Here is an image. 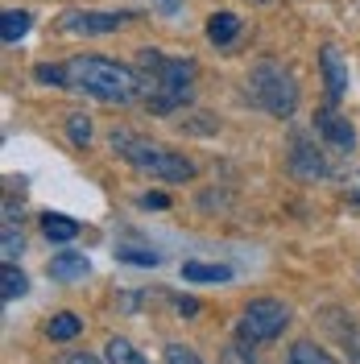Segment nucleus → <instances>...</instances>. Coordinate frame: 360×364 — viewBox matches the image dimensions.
Wrapping results in <instances>:
<instances>
[{"mask_svg": "<svg viewBox=\"0 0 360 364\" xmlns=\"http://www.w3.org/2000/svg\"><path fill=\"white\" fill-rule=\"evenodd\" d=\"M141 91H145L149 112H179L195 95V63L166 58L158 50H141Z\"/></svg>", "mask_w": 360, "mask_h": 364, "instance_id": "1", "label": "nucleus"}, {"mask_svg": "<svg viewBox=\"0 0 360 364\" xmlns=\"http://www.w3.org/2000/svg\"><path fill=\"white\" fill-rule=\"evenodd\" d=\"M63 79L67 87L88 91L91 100H104V104H129L141 95V75L129 70L125 63H112V58H70L63 67Z\"/></svg>", "mask_w": 360, "mask_h": 364, "instance_id": "2", "label": "nucleus"}, {"mask_svg": "<svg viewBox=\"0 0 360 364\" xmlns=\"http://www.w3.org/2000/svg\"><path fill=\"white\" fill-rule=\"evenodd\" d=\"M112 149L129 166H137L141 174H149V178H158V182L195 178V161L191 158H182V154L166 149L158 141H145V136H137V133H112Z\"/></svg>", "mask_w": 360, "mask_h": 364, "instance_id": "3", "label": "nucleus"}, {"mask_svg": "<svg viewBox=\"0 0 360 364\" xmlns=\"http://www.w3.org/2000/svg\"><path fill=\"white\" fill-rule=\"evenodd\" d=\"M248 95L257 108H265L277 120L294 116V108H298V83L282 63H257L248 75Z\"/></svg>", "mask_w": 360, "mask_h": 364, "instance_id": "4", "label": "nucleus"}, {"mask_svg": "<svg viewBox=\"0 0 360 364\" xmlns=\"http://www.w3.org/2000/svg\"><path fill=\"white\" fill-rule=\"evenodd\" d=\"M286 327H290V306H286V302H277V298H257V302H248L245 311H240L236 336H240V343L253 348V343L277 340Z\"/></svg>", "mask_w": 360, "mask_h": 364, "instance_id": "5", "label": "nucleus"}, {"mask_svg": "<svg viewBox=\"0 0 360 364\" xmlns=\"http://www.w3.org/2000/svg\"><path fill=\"white\" fill-rule=\"evenodd\" d=\"M129 21V13H63V29L67 33H83V38H91V33H112V29H120V25Z\"/></svg>", "mask_w": 360, "mask_h": 364, "instance_id": "6", "label": "nucleus"}, {"mask_svg": "<svg viewBox=\"0 0 360 364\" xmlns=\"http://www.w3.org/2000/svg\"><path fill=\"white\" fill-rule=\"evenodd\" d=\"M319 67H323V83H327V100L336 104L348 95V63L339 58L336 46H323L319 50Z\"/></svg>", "mask_w": 360, "mask_h": 364, "instance_id": "7", "label": "nucleus"}, {"mask_svg": "<svg viewBox=\"0 0 360 364\" xmlns=\"http://www.w3.org/2000/svg\"><path fill=\"white\" fill-rule=\"evenodd\" d=\"M290 170L298 174V178H307V182H315V178H323V174H332V166H327V158L319 154L311 141H294V149H290Z\"/></svg>", "mask_w": 360, "mask_h": 364, "instance_id": "8", "label": "nucleus"}, {"mask_svg": "<svg viewBox=\"0 0 360 364\" xmlns=\"http://www.w3.org/2000/svg\"><path fill=\"white\" fill-rule=\"evenodd\" d=\"M315 129L327 136V145H332V149H339V154H352V145H356V133H352V124H348L344 116H336V112H319Z\"/></svg>", "mask_w": 360, "mask_h": 364, "instance_id": "9", "label": "nucleus"}, {"mask_svg": "<svg viewBox=\"0 0 360 364\" xmlns=\"http://www.w3.org/2000/svg\"><path fill=\"white\" fill-rule=\"evenodd\" d=\"M88 257L83 252H58V257H50V277L54 282H79V277H88Z\"/></svg>", "mask_w": 360, "mask_h": 364, "instance_id": "10", "label": "nucleus"}, {"mask_svg": "<svg viewBox=\"0 0 360 364\" xmlns=\"http://www.w3.org/2000/svg\"><path fill=\"white\" fill-rule=\"evenodd\" d=\"M236 33H240V17H236V13H216V17L207 21V38L216 46H232Z\"/></svg>", "mask_w": 360, "mask_h": 364, "instance_id": "11", "label": "nucleus"}, {"mask_svg": "<svg viewBox=\"0 0 360 364\" xmlns=\"http://www.w3.org/2000/svg\"><path fill=\"white\" fill-rule=\"evenodd\" d=\"M232 277V269L228 265H207V261H186L182 265V282H228Z\"/></svg>", "mask_w": 360, "mask_h": 364, "instance_id": "12", "label": "nucleus"}, {"mask_svg": "<svg viewBox=\"0 0 360 364\" xmlns=\"http://www.w3.org/2000/svg\"><path fill=\"white\" fill-rule=\"evenodd\" d=\"M286 364H336V356L323 352V348L311 343V340H298L290 352H286Z\"/></svg>", "mask_w": 360, "mask_h": 364, "instance_id": "13", "label": "nucleus"}, {"mask_svg": "<svg viewBox=\"0 0 360 364\" xmlns=\"http://www.w3.org/2000/svg\"><path fill=\"white\" fill-rule=\"evenodd\" d=\"M79 331H83V318H79V315H70V311L54 315V318H50V327H46V336H50V340H58V343L75 340Z\"/></svg>", "mask_w": 360, "mask_h": 364, "instance_id": "14", "label": "nucleus"}, {"mask_svg": "<svg viewBox=\"0 0 360 364\" xmlns=\"http://www.w3.org/2000/svg\"><path fill=\"white\" fill-rule=\"evenodd\" d=\"M25 33H29V13H25V9H9L4 21H0V38L13 46V42H21Z\"/></svg>", "mask_w": 360, "mask_h": 364, "instance_id": "15", "label": "nucleus"}, {"mask_svg": "<svg viewBox=\"0 0 360 364\" xmlns=\"http://www.w3.org/2000/svg\"><path fill=\"white\" fill-rule=\"evenodd\" d=\"M104 348H108V352H104V356H108V364H149V360H145V356L133 348V343L120 340V336H112Z\"/></svg>", "mask_w": 360, "mask_h": 364, "instance_id": "16", "label": "nucleus"}, {"mask_svg": "<svg viewBox=\"0 0 360 364\" xmlns=\"http://www.w3.org/2000/svg\"><path fill=\"white\" fill-rule=\"evenodd\" d=\"M42 232H46V240H75L79 224L67 220V215H42Z\"/></svg>", "mask_w": 360, "mask_h": 364, "instance_id": "17", "label": "nucleus"}, {"mask_svg": "<svg viewBox=\"0 0 360 364\" xmlns=\"http://www.w3.org/2000/svg\"><path fill=\"white\" fill-rule=\"evenodd\" d=\"M25 290H29V277H25L13 261L4 265V286H0V294H4V302H13V298H21Z\"/></svg>", "mask_w": 360, "mask_h": 364, "instance_id": "18", "label": "nucleus"}, {"mask_svg": "<svg viewBox=\"0 0 360 364\" xmlns=\"http://www.w3.org/2000/svg\"><path fill=\"white\" fill-rule=\"evenodd\" d=\"M166 364H203V360L199 352L186 348V343H166Z\"/></svg>", "mask_w": 360, "mask_h": 364, "instance_id": "19", "label": "nucleus"}, {"mask_svg": "<svg viewBox=\"0 0 360 364\" xmlns=\"http://www.w3.org/2000/svg\"><path fill=\"white\" fill-rule=\"evenodd\" d=\"M21 249H25L21 232L13 228V220H9V224H4V261H13V257H21Z\"/></svg>", "mask_w": 360, "mask_h": 364, "instance_id": "20", "label": "nucleus"}, {"mask_svg": "<svg viewBox=\"0 0 360 364\" xmlns=\"http://www.w3.org/2000/svg\"><path fill=\"white\" fill-rule=\"evenodd\" d=\"M120 261H129V265H158L162 257L158 252H145V249H116Z\"/></svg>", "mask_w": 360, "mask_h": 364, "instance_id": "21", "label": "nucleus"}, {"mask_svg": "<svg viewBox=\"0 0 360 364\" xmlns=\"http://www.w3.org/2000/svg\"><path fill=\"white\" fill-rule=\"evenodd\" d=\"M70 141H75V145H88V141H91L88 116H75V120H70Z\"/></svg>", "mask_w": 360, "mask_h": 364, "instance_id": "22", "label": "nucleus"}, {"mask_svg": "<svg viewBox=\"0 0 360 364\" xmlns=\"http://www.w3.org/2000/svg\"><path fill=\"white\" fill-rule=\"evenodd\" d=\"M170 199L162 195V191H154V195H141V207H166Z\"/></svg>", "mask_w": 360, "mask_h": 364, "instance_id": "23", "label": "nucleus"}, {"mask_svg": "<svg viewBox=\"0 0 360 364\" xmlns=\"http://www.w3.org/2000/svg\"><path fill=\"white\" fill-rule=\"evenodd\" d=\"M179 311H182V318H195L199 302H195V298H179Z\"/></svg>", "mask_w": 360, "mask_h": 364, "instance_id": "24", "label": "nucleus"}, {"mask_svg": "<svg viewBox=\"0 0 360 364\" xmlns=\"http://www.w3.org/2000/svg\"><path fill=\"white\" fill-rule=\"evenodd\" d=\"M63 364H100L95 356H88V352H67V360Z\"/></svg>", "mask_w": 360, "mask_h": 364, "instance_id": "25", "label": "nucleus"}, {"mask_svg": "<svg viewBox=\"0 0 360 364\" xmlns=\"http://www.w3.org/2000/svg\"><path fill=\"white\" fill-rule=\"evenodd\" d=\"M348 352H352V364H360V331L348 336Z\"/></svg>", "mask_w": 360, "mask_h": 364, "instance_id": "26", "label": "nucleus"}, {"mask_svg": "<svg viewBox=\"0 0 360 364\" xmlns=\"http://www.w3.org/2000/svg\"><path fill=\"white\" fill-rule=\"evenodd\" d=\"M348 203H356V207H360V174L348 182Z\"/></svg>", "mask_w": 360, "mask_h": 364, "instance_id": "27", "label": "nucleus"}]
</instances>
